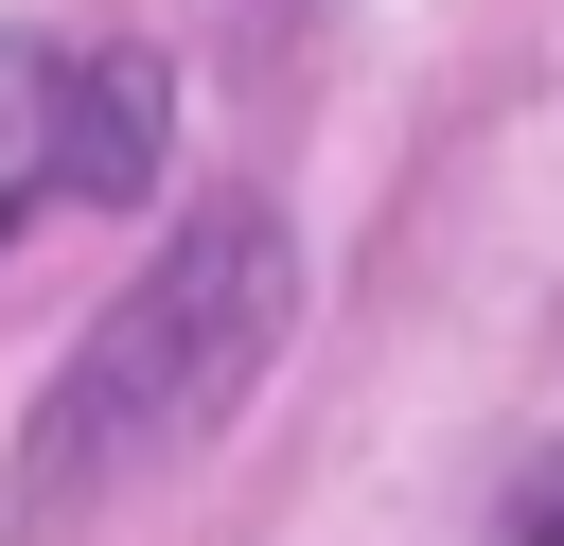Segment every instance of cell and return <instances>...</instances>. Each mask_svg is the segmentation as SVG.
<instances>
[{
  "instance_id": "cell-1",
  "label": "cell",
  "mask_w": 564,
  "mask_h": 546,
  "mask_svg": "<svg viewBox=\"0 0 564 546\" xmlns=\"http://www.w3.org/2000/svg\"><path fill=\"white\" fill-rule=\"evenodd\" d=\"M282 317H300V247H282V211H264V194H212V211L88 317V352L53 370L35 440H18V511H70V493H106V476L194 458V440L264 387Z\"/></svg>"
},
{
  "instance_id": "cell-2",
  "label": "cell",
  "mask_w": 564,
  "mask_h": 546,
  "mask_svg": "<svg viewBox=\"0 0 564 546\" xmlns=\"http://www.w3.org/2000/svg\"><path fill=\"white\" fill-rule=\"evenodd\" d=\"M159 141H176V70L159 53H70V194L88 211H141Z\"/></svg>"
},
{
  "instance_id": "cell-3",
  "label": "cell",
  "mask_w": 564,
  "mask_h": 546,
  "mask_svg": "<svg viewBox=\"0 0 564 546\" xmlns=\"http://www.w3.org/2000/svg\"><path fill=\"white\" fill-rule=\"evenodd\" d=\"M70 194V53L53 35H0V247Z\"/></svg>"
},
{
  "instance_id": "cell-4",
  "label": "cell",
  "mask_w": 564,
  "mask_h": 546,
  "mask_svg": "<svg viewBox=\"0 0 564 546\" xmlns=\"http://www.w3.org/2000/svg\"><path fill=\"white\" fill-rule=\"evenodd\" d=\"M511 546H546V493H511Z\"/></svg>"
}]
</instances>
